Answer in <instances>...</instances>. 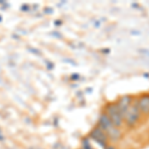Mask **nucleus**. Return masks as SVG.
I'll use <instances>...</instances> for the list:
<instances>
[{
	"mask_svg": "<svg viewBox=\"0 0 149 149\" xmlns=\"http://www.w3.org/2000/svg\"><path fill=\"white\" fill-rule=\"evenodd\" d=\"M131 7H132V8H139L140 6H139L138 3H132L131 4Z\"/></svg>",
	"mask_w": 149,
	"mask_h": 149,
	"instance_id": "nucleus-10",
	"label": "nucleus"
},
{
	"mask_svg": "<svg viewBox=\"0 0 149 149\" xmlns=\"http://www.w3.org/2000/svg\"><path fill=\"white\" fill-rule=\"evenodd\" d=\"M81 149H93V147L91 144L88 137H84L81 139Z\"/></svg>",
	"mask_w": 149,
	"mask_h": 149,
	"instance_id": "nucleus-7",
	"label": "nucleus"
},
{
	"mask_svg": "<svg viewBox=\"0 0 149 149\" xmlns=\"http://www.w3.org/2000/svg\"><path fill=\"white\" fill-rule=\"evenodd\" d=\"M134 100V97L131 95H122L116 100V104H117V107H118L119 111L122 116L124 117V115L127 112V110L129 109V107H131L132 102Z\"/></svg>",
	"mask_w": 149,
	"mask_h": 149,
	"instance_id": "nucleus-5",
	"label": "nucleus"
},
{
	"mask_svg": "<svg viewBox=\"0 0 149 149\" xmlns=\"http://www.w3.org/2000/svg\"><path fill=\"white\" fill-rule=\"evenodd\" d=\"M97 125L105 132L107 135L109 141L112 142H116L122 137V131L120 128H117L113 125V123L110 120V118L107 116V114L104 111L100 113V117H98Z\"/></svg>",
	"mask_w": 149,
	"mask_h": 149,
	"instance_id": "nucleus-1",
	"label": "nucleus"
},
{
	"mask_svg": "<svg viewBox=\"0 0 149 149\" xmlns=\"http://www.w3.org/2000/svg\"><path fill=\"white\" fill-rule=\"evenodd\" d=\"M136 103L141 115L149 116V93H143L136 98Z\"/></svg>",
	"mask_w": 149,
	"mask_h": 149,
	"instance_id": "nucleus-6",
	"label": "nucleus"
},
{
	"mask_svg": "<svg viewBox=\"0 0 149 149\" xmlns=\"http://www.w3.org/2000/svg\"><path fill=\"white\" fill-rule=\"evenodd\" d=\"M103 149H115V148H114V146L109 145H109H107V146H105V147L103 148Z\"/></svg>",
	"mask_w": 149,
	"mask_h": 149,
	"instance_id": "nucleus-11",
	"label": "nucleus"
},
{
	"mask_svg": "<svg viewBox=\"0 0 149 149\" xmlns=\"http://www.w3.org/2000/svg\"><path fill=\"white\" fill-rule=\"evenodd\" d=\"M141 116L142 115H141L140 111H139L137 103H136V98H134L131 107H129V109L127 110V112L123 117L124 125H126L128 128H134L140 122Z\"/></svg>",
	"mask_w": 149,
	"mask_h": 149,
	"instance_id": "nucleus-2",
	"label": "nucleus"
},
{
	"mask_svg": "<svg viewBox=\"0 0 149 149\" xmlns=\"http://www.w3.org/2000/svg\"><path fill=\"white\" fill-rule=\"evenodd\" d=\"M103 111L107 114V116L110 118V120L113 123V125L117 128H121L124 125L123 116L121 115L120 111H119L117 104L115 102H107L104 107V110Z\"/></svg>",
	"mask_w": 149,
	"mask_h": 149,
	"instance_id": "nucleus-3",
	"label": "nucleus"
},
{
	"mask_svg": "<svg viewBox=\"0 0 149 149\" xmlns=\"http://www.w3.org/2000/svg\"><path fill=\"white\" fill-rule=\"evenodd\" d=\"M138 52L143 55H147V56H149V50H147V49H139Z\"/></svg>",
	"mask_w": 149,
	"mask_h": 149,
	"instance_id": "nucleus-8",
	"label": "nucleus"
},
{
	"mask_svg": "<svg viewBox=\"0 0 149 149\" xmlns=\"http://www.w3.org/2000/svg\"><path fill=\"white\" fill-rule=\"evenodd\" d=\"M130 33H131V35H140L141 34L139 31H135V30H131Z\"/></svg>",
	"mask_w": 149,
	"mask_h": 149,
	"instance_id": "nucleus-9",
	"label": "nucleus"
},
{
	"mask_svg": "<svg viewBox=\"0 0 149 149\" xmlns=\"http://www.w3.org/2000/svg\"><path fill=\"white\" fill-rule=\"evenodd\" d=\"M88 137L92 138L93 140H95V142H97L98 145L102 146V148H104L105 146L109 145V137H107V135L105 134V132L103 131L97 124L90 131Z\"/></svg>",
	"mask_w": 149,
	"mask_h": 149,
	"instance_id": "nucleus-4",
	"label": "nucleus"
},
{
	"mask_svg": "<svg viewBox=\"0 0 149 149\" xmlns=\"http://www.w3.org/2000/svg\"><path fill=\"white\" fill-rule=\"evenodd\" d=\"M143 78H145V79H149V73H143Z\"/></svg>",
	"mask_w": 149,
	"mask_h": 149,
	"instance_id": "nucleus-12",
	"label": "nucleus"
}]
</instances>
